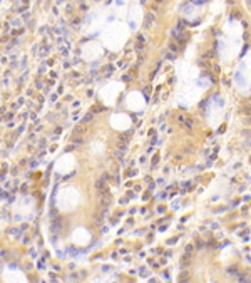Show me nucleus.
I'll use <instances>...</instances> for the list:
<instances>
[{
	"mask_svg": "<svg viewBox=\"0 0 251 283\" xmlns=\"http://www.w3.org/2000/svg\"><path fill=\"white\" fill-rule=\"evenodd\" d=\"M62 228H64V221H62V218L55 216L54 221H52V225H50V231H52V233H55V235H59V233L62 231Z\"/></svg>",
	"mask_w": 251,
	"mask_h": 283,
	"instance_id": "obj_1",
	"label": "nucleus"
},
{
	"mask_svg": "<svg viewBox=\"0 0 251 283\" xmlns=\"http://www.w3.org/2000/svg\"><path fill=\"white\" fill-rule=\"evenodd\" d=\"M95 189H97V193H99V194H102V193H107V184H106V179H104V178L95 181Z\"/></svg>",
	"mask_w": 251,
	"mask_h": 283,
	"instance_id": "obj_2",
	"label": "nucleus"
},
{
	"mask_svg": "<svg viewBox=\"0 0 251 283\" xmlns=\"http://www.w3.org/2000/svg\"><path fill=\"white\" fill-rule=\"evenodd\" d=\"M99 196H101V206H102V208L109 206V203H110V196H109V193H102V194H99Z\"/></svg>",
	"mask_w": 251,
	"mask_h": 283,
	"instance_id": "obj_3",
	"label": "nucleus"
},
{
	"mask_svg": "<svg viewBox=\"0 0 251 283\" xmlns=\"http://www.w3.org/2000/svg\"><path fill=\"white\" fill-rule=\"evenodd\" d=\"M184 251H186V255L182 256V260H189V258H191V256H193V251H194V246H193V245H188Z\"/></svg>",
	"mask_w": 251,
	"mask_h": 283,
	"instance_id": "obj_4",
	"label": "nucleus"
},
{
	"mask_svg": "<svg viewBox=\"0 0 251 283\" xmlns=\"http://www.w3.org/2000/svg\"><path fill=\"white\" fill-rule=\"evenodd\" d=\"M152 20H154V14H149V17L146 19V24H144V25H146V29H147V27H151Z\"/></svg>",
	"mask_w": 251,
	"mask_h": 283,
	"instance_id": "obj_5",
	"label": "nucleus"
},
{
	"mask_svg": "<svg viewBox=\"0 0 251 283\" xmlns=\"http://www.w3.org/2000/svg\"><path fill=\"white\" fill-rule=\"evenodd\" d=\"M182 126L184 127H193V121H191V119H184V121H182Z\"/></svg>",
	"mask_w": 251,
	"mask_h": 283,
	"instance_id": "obj_6",
	"label": "nucleus"
},
{
	"mask_svg": "<svg viewBox=\"0 0 251 283\" xmlns=\"http://www.w3.org/2000/svg\"><path fill=\"white\" fill-rule=\"evenodd\" d=\"M186 278H189V273L188 271H182L179 275V282H182V280H186Z\"/></svg>",
	"mask_w": 251,
	"mask_h": 283,
	"instance_id": "obj_7",
	"label": "nucleus"
},
{
	"mask_svg": "<svg viewBox=\"0 0 251 283\" xmlns=\"http://www.w3.org/2000/svg\"><path fill=\"white\" fill-rule=\"evenodd\" d=\"M243 114H244V116H251V107H250V106L243 109Z\"/></svg>",
	"mask_w": 251,
	"mask_h": 283,
	"instance_id": "obj_8",
	"label": "nucleus"
},
{
	"mask_svg": "<svg viewBox=\"0 0 251 283\" xmlns=\"http://www.w3.org/2000/svg\"><path fill=\"white\" fill-rule=\"evenodd\" d=\"M91 119H92V114H87V116H86V117H84V119H82L80 122H89Z\"/></svg>",
	"mask_w": 251,
	"mask_h": 283,
	"instance_id": "obj_9",
	"label": "nucleus"
},
{
	"mask_svg": "<svg viewBox=\"0 0 251 283\" xmlns=\"http://www.w3.org/2000/svg\"><path fill=\"white\" fill-rule=\"evenodd\" d=\"M228 271L231 273V275H236L238 271H236V267H231V268H228Z\"/></svg>",
	"mask_w": 251,
	"mask_h": 283,
	"instance_id": "obj_10",
	"label": "nucleus"
},
{
	"mask_svg": "<svg viewBox=\"0 0 251 283\" xmlns=\"http://www.w3.org/2000/svg\"><path fill=\"white\" fill-rule=\"evenodd\" d=\"M246 124H251V116H250L248 119H246Z\"/></svg>",
	"mask_w": 251,
	"mask_h": 283,
	"instance_id": "obj_11",
	"label": "nucleus"
}]
</instances>
